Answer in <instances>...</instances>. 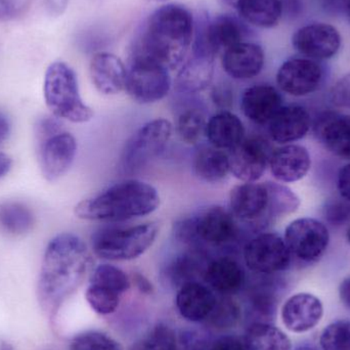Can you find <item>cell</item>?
Returning <instances> with one entry per match:
<instances>
[{
    "instance_id": "cell-1",
    "label": "cell",
    "mask_w": 350,
    "mask_h": 350,
    "mask_svg": "<svg viewBox=\"0 0 350 350\" xmlns=\"http://www.w3.org/2000/svg\"><path fill=\"white\" fill-rule=\"evenodd\" d=\"M85 243L73 234H61L47 245L37 295L43 310L53 314L83 281L90 265Z\"/></svg>"
},
{
    "instance_id": "cell-2",
    "label": "cell",
    "mask_w": 350,
    "mask_h": 350,
    "mask_svg": "<svg viewBox=\"0 0 350 350\" xmlns=\"http://www.w3.org/2000/svg\"><path fill=\"white\" fill-rule=\"evenodd\" d=\"M195 20L181 4L168 3L150 14L135 39L131 55H143L167 68L178 69L193 43Z\"/></svg>"
},
{
    "instance_id": "cell-3",
    "label": "cell",
    "mask_w": 350,
    "mask_h": 350,
    "mask_svg": "<svg viewBox=\"0 0 350 350\" xmlns=\"http://www.w3.org/2000/svg\"><path fill=\"white\" fill-rule=\"evenodd\" d=\"M160 202L159 193L151 183L125 179L78 203L75 214L85 220L125 221L153 213Z\"/></svg>"
},
{
    "instance_id": "cell-4",
    "label": "cell",
    "mask_w": 350,
    "mask_h": 350,
    "mask_svg": "<svg viewBox=\"0 0 350 350\" xmlns=\"http://www.w3.org/2000/svg\"><path fill=\"white\" fill-rule=\"evenodd\" d=\"M174 234L178 242L196 249L204 246L224 247L237 240L239 228L230 210L215 205L178 220L174 224Z\"/></svg>"
},
{
    "instance_id": "cell-5",
    "label": "cell",
    "mask_w": 350,
    "mask_h": 350,
    "mask_svg": "<svg viewBox=\"0 0 350 350\" xmlns=\"http://www.w3.org/2000/svg\"><path fill=\"white\" fill-rule=\"evenodd\" d=\"M45 103L53 116L85 123L92 120L94 111L82 100L75 71L64 62H53L47 68L43 84Z\"/></svg>"
},
{
    "instance_id": "cell-6",
    "label": "cell",
    "mask_w": 350,
    "mask_h": 350,
    "mask_svg": "<svg viewBox=\"0 0 350 350\" xmlns=\"http://www.w3.org/2000/svg\"><path fill=\"white\" fill-rule=\"evenodd\" d=\"M159 230L157 222L100 228L92 236V249L104 260H133L153 246Z\"/></svg>"
},
{
    "instance_id": "cell-7",
    "label": "cell",
    "mask_w": 350,
    "mask_h": 350,
    "mask_svg": "<svg viewBox=\"0 0 350 350\" xmlns=\"http://www.w3.org/2000/svg\"><path fill=\"white\" fill-rule=\"evenodd\" d=\"M172 122L157 118L145 123L126 142L120 157V165L126 174H135L157 159L172 139Z\"/></svg>"
},
{
    "instance_id": "cell-8",
    "label": "cell",
    "mask_w": 350,
    "mask_h": 350,
    "mask_svg": "<svg viewBox=\"0 0 350 350\" xmlns=\"http://www.w3.org/2000/svg\"><path fill=\"white\" fill-rule=\"evenodd\" d=\"M170 72L149 57L129 55L125 90L139 104H155L165 98L172 90Z\"/></svg>"
},
{
    "instance_id": "cell-9",
    "label": "cell",
    "mask_w": 350,
    "mask_h": 350,
    "mask_svg": "<svg viewBox=\"0 0 350 350\" xmlns=\"http://www.w3.org/2000/svg\"><path fill=\"white\" fill-rule=\"evenodd\" d=\"M230 211L237 220L254 230H262L275 221L271 191L267 183H243L230 193Z\"/></svg>"
},
{
    "instance_id": "cell-10",
    "label": "cell",
    "mask_w": 350,
    "mask_h": 350,
    "mask_svg": "<svg viewBox=\"0 0 350 350\" xmlns=\"http://www.w3.org/2000/svg\"><path fill=\"white\" fill-rule=\"evenodd\" d=\"M243 257L247 267L259 275L285 271L292 256L284 238L275 232H260L245 244Z\"/></svg>"
},
{
    "instance_id": "cell-11",
    "label": "cell",
    "mask_w": 350,
    "mask_h": 350,
    "mask_svg": "<svg viewBox=\"0 0 350 350\" xmlns=\"http://www.w3.org/2000/svg\"><path fill=\"white\" fill-rule=\"evenodd\" d=\"M284 241L292 258L316 262L326 253L330 234L327 226L314 218H298L286 228Z\"/></svg>"
},
{
    "instance_id": "cell-12",
    "label": "cell",
    "mask_w": 350,
    "mask_h": 350,
    "mask_svg": "<svg viewBox=\"0 0 350 350\" xmlns=\"http://www.w3.org/2000/svg\"><path fill=\"white\" fill-rule=\"evenodd\" d=\"M228 155L232 176L243 183H256L269 167L271 152L262 137H246Z\"/></svg>"
},
{
    "instance_id": "cell-13",
    "label": "cell",
    "mask_w": 350,
    "mask_h": 350,
    "mask_svg": "<svg viewBox=\"0 0 350 350\" xmlns=\"http://www.w3.org/2000/svg\"><path fill=\"white\" fill-rule=\"evenodd\" d=\"M322 80V68L308 57H295L284 62L277 73L280 90L292 96L312 94L320 88Z\"/></svg>"
},
{
    "instance_id": "cell-14",
    "label": "cell",
    "mask_w": 350,
    "mask_h": 350,
    "mask_svg": "<svg viewBox=\"0 0 350 350\" xmlns=\"http://www.w3.org/2000/svg\"><path fill=\"white\" fill-rule=\"evenodd\" d=\"M294 49L310 59H328L338 53L341 36L332 25L314 23L298 29L292 37Z\"/></svg>"
},
{
    "instance_id": "cell-15",
    "label": "cell",
    "mask_w": 350,
    "mask_h": 350,
    "mask_svg": "<svg viewBox=\"0 0 350 350\" xmlns=\"http://www.w3.org/2000/svg\"><path fill=\"white\" fill-rule=\"evenodd\" d=\"M38 146L41 172L46 180L55 181L67 174L77 153V142L71 133L62 131Z\"/></svg>"
},
{
    "instance_id": "cell-16",
    "label": "cell",
    "mask_w": 350,
    "mask_h": 350,
    "mask_svg": "<svg viewBox=\"0 0 350 350\" xmlns=\"http://www.w3.org/2000/svg\"><path fill=\"white\" fill-rule=\"evenodd\" d=\"M324 316L322 301L314 294L298 293L286 300L282 322L292 333H306L318 326Z\"/></svg>"
},
{
    "instance_id": "cell-17",
    "label": "cell",
    "mask_w": 350,
    "mask_h": 350,
    "mask_svg": "<svg viewBox=\"0 0 350 350\" xmlns=\"http://www.w3.org/2000/svg\"><path fill=\"white\" fill-rule=\"evenodd\" d=\"M265 63L262 47L249 41H243L222 53V69L234 80L253 79L261 73Z\"/></svg>"
},
{
    "instance_id": "cell-18",
    "label": "cell",
    "mask_w": 350,
    "mask_h": 350,
    "mask_svg": "<svg viewBox=\"0 0 350 350\" xmlns=\"http://www.w3.org/2000/svg\"><path fill=\"white\" fill-rule=\"evenodd\" d=\"M283 107V98L269 84H255L242 92L240 108L243 114L256 125H267Z\"/></svg>"
},
{
    "instance_id": "cell-19",
    "label": "cell",
    "mask_w": 350,
    "mask_h": 350,
    "mask_svg": "<svg viewBox=\"0 0 350 350\" xmlns=\"http://www.w3.org/2000/svg\"><path fill=\"white\" fill-rule=\"evenodd\" d=\"M215 57L191 51V55L179 67L174 80L175 92L193 96L207 90L214 78Z\"/></svg>"
},
{
    "instance_id": "cell-20",
    "label": "cell",
    "mask_w": 350,
    "mask_h": 350,
    "mask_svg": "<svg viewBox=\"0 0 350 350\" xmlns=\"http://www.w3.org/2000/svg\"><path fill=\"white\" fill-rule=\"evenodd\" d=\"M269 167L273 178L280 183H295L308 174L312 158L304 146L288 144L271 152Z\"/></svg>"
},
{
    "instance_id": "cell-21",
    "label": "cell",
    "mask_w": 350,
    "mask_h": 350,
    "mask_svg": "<svg viewBox=\"0 0 350 350\" xmlns=\"http://www.w3.org/2000/svg\"><path fill=\"white\" fill-rule=\"evenodd\" d=\"M312 120L308 111L299 105L282 107L269 121V135L271 141L288 145L304 139L310 129Z\"/></svg>"
},
{
    "instance_id": "cell-22",
    "label": "cell",
    "mask_w": 350,
    "mask_h": 350,
    "mask_svg": "<svg viewBox=\"0 0 350 350\" xmlns=\"http://www.w3.org/2000/svg\"><path fill=\"white\" fill-rule=\"evenodd\" d=\"M90 75L94 88L105 96H114L125 90L126 67L114 53H96L90 61Z\"/></svg>"
},
{
    "instance_id": "cell-23",
    "label": "cell",
    "mask_w": 350,
    "mask_h": 350,
    "mask_svg": "<svg viewBox=\"0 0 350 350\" xmlns=\"http://www.w3.org/2000/svg\"><path fill=\"white\" fill-rule=\"evenodd\" d=\"M217 298L207 286L191 281L183 284L176 294L177 310L189 322L199 323L207 320L215 308Z\"/></svg>"
},
{
    "instance_id": "cell-24",
    "label": "cell",
    "mask_w": 350,
    "mask_h": 350,
    "mask_svg": "<svg viewBox=\"0 0 350 350\" xmlns=\"http://www.w3.org/2000/svg\"><path fill=\"white\" fill-rule=\"evenodd\" d=\"M204 280L222 295H232L241 291L246 284V273L236 259L221 256L210 261L203 271Z\"/></svg>"
},
{
    "instance_id": "cell-25",
    "label": "cell",
    "mask_w": 350,
    "mask_h": 350,
    "mask_svg": "<svg viewBox=\"0 0 350 350\" xmlns=\"http://www.w3.org/2000/svg\"><path fill=\"white\" fill-rule=\"evenodd\" d=\"M316 135L331 153L350 160V116L328 112L317 121Z\"/></svg>"
},
{
    "instance_id": "cell-26",
    "label": "cell",
    "mask_w": 350,
    "mask_h": 350,
    "mask_svg": "<svg viewBox=\"0 0 350 350\" xmlns=\"http://www.w3.org/2000/svg\"><path fill=\"white\" fill-rule=\"evenodd\" d=\"M205 137L209 145L230 152L246 137V129L240 117L230 111H220L207 120Z\"/></svg>"
},
{
    "instance_id": "cell-27",
    "label": "cell",
    "mask_w": 350,
    "mask_h": 350,
    "mask_svg": "<svg viewBox=\"0 0 350 350\" xmlns=\"http://www.w3.org/2000/svg\"><path fill=\"white\" fill-rule=\"evenodd\" d=\"M193 170L205 183H221L230 174V155L211 145L199 146L193 156Z\"/></svg>"
},
{
    "instance_id": "cell-28",
    "label": "cell",
    "mask_w": 350,
    "mask_h": 350,
    "mask_svg": "<svg viewBox=\"0 0 350 350\" xmlns=\"http://www.w3.org/2000/svg\"><path fill=\"white\" fill-rule=\"evenodd\" d=\"M244 22L258 28H273L283 14L282 0H239L236 6Z\"/></svg>"
},
{
    "instance_id": "cell-29",
    "label": "cell",
    "mask_w": 350,
    "mask_h": 350,
    "mask_svg": "<svg viewBox=\"0 0 350 350\" xmlns=\"http://www.w3.org/2000/svg\"><path fill=\"white\" fill-rule=\"evenodd\" d=\"M248 350H291L289 337L277 327L267 322H255L244 337Z\"/></svg>"
},
{
    "instance_id": "cell-30",
    "label": "cell",
    "mask_w": 350,
    "mask_h": 350,
    "mask_svg": "<svg viewBox=\"0 0 350 350\" xmlns=\"http://www.w3.org/2000/svg\"><path fill=\"white\" fill-rule=\"evenodd\" d=\"M35 217L32 210L22 202H0V232L8 236H22L32 230Z\"/></svg>"
},
{
    "instance_id": "cell-31",
    "label": "cell",
    "mask_w": 350,
    "mask_h": 350,
    "mask_svg": "<svg viewBox=\"0 0 350 350\" xmlns=\"http://www.w3.org/2000/svg\"><path fill=\"white\" fill-rule=\"evenodd\" d=\"M207 120L203 111L198 108H187L177 116L175 129L183 143L195 146L202 135H205Z\"/></svg>"
},
{
    "instance_id": "cell-32",
    "label": "cell",
    "mask_w": 350,
    "mask_h": 350,
    "mask_svg": "<svg viewBox=\"0 0 350 350\" xmlns=\"http://www.w3.org/2000/svg\"><path fill=\"white\" fill-rule=\"evenodd\" d=\"M90 284L112 290L122 295L129 291L131 281L125 271L109 263L98 265L92 271Z\"/></svg>"
},
{
    "instance_id": "cell-33",
    "label": "cell",
    "mask_w": 350,
    "mask_h": 350,
    "mask_svg": "<svg viewBox=\"0 0 350 350\" xmlns=\"http://www.w3.org/2000/svg\"><path fill=\"white\" fill-rule=\"evenodd\" d=\"M176 334L170 327L159 324L154 327L131 350H177Z\"/></svg>"
},
{
    "instance_id": "cell-34",
    "label": "cell",
    "mask_w": 350,
    "mask_h": 350,
    "mask_svg": "<svg viewBox=\"0 0 350 350\" xmlns=\"http://www.w3.org/2000/svg\"><path fill=\"white\" fill-rule=\"evenodd\" d=\"M120 297V294L94 284H90L85 292L86 301L92 310L103 316L116 312Z\"/></svg>"
},
{
    "instance_id": "cell-35",
    "label": "cell",
    "mask_w": 350,
    "mask_h": 350,
    "mask_svg": "<svg viewBox=\"0 0 350 350\" xmlns=\"http://www.w3.org/2000/svg\"><path fill=\"white\" fill-rule=\"evenodd\" d=\"M323 350H350V322L337 321L324 329L320 337Z\"/></svg>"
},
{
    "instance_id": "cell-36",
    "label": "cell",
    "mask_w": 350,
    "mask_h": 350,
    "mask_svg": "<svg viewBox=\"0 0 350 350\" xmlns=\"http://www.w3.org/2000/svg\"><path fill=\"white\" fill-rule=\"evenodd\" d=\"M70 350H120L118 343L104 333L84 332L70 343Z\"/></svg>"
},
{
    "instance_id": "cell-37",
    "label": "cell",
    "mask_w": 350,
    "mask_h": 350,
    "mask_svg": "<svg viewBox=\"0 0 350 350\" xmlns=\"http://www.w3.org/2000/svg\"><path fill=\"white\" fill-rule=\"evenodd\" d=\"M240 310L234 301L230 299L217 300L215 308L212 310L209 318L212 324L219 328L234 326L238 322ZM207 319V320H208Z\"/></svg>"
},
{
    "instance_id": "cell-38",
    "label": "cell",
    "mask_w": 350,
    "mask_h": 350,
    "mask_svg": "<svg viewBox=\"0 0 350 350\" xmlns=\"http://www.w3.org/2000/svg\"><path fill=\"white\" fill-rule=\"evenodd\" d=\"M200 252L185 253L180 256H177L172 263V275L174 279L178 280L183 284L187 282H191L189 278L195 275L196 271L199 269V256Z\"/></svg>"
},
{
    "instance_id": "cell-39",
    "label": "cell",
    "mask_w": 350,
    "mask_h": 350,
    "mask_svg": "<svg viewBox=\"0 0 350 350\" xmlns=\"http://www.w3.org/2000/svg\"><path fill=\"white\" fill-rule=\"evenodd\" d=\"M325 217L332 226H343L350 221V201L341 198L329 202L325 208Z\"/></svg>"
},
{
    "instance_id": "cell-40",
    "label": "cell",
    "mask_w": 350,
    "mask_h": 350,
    "mask_svg": "<svg viewBox=\"0 0 350 350\" xmlns=\"http://www.w3.org/2000/svg\"><path fill=\"white\" fill-rule=\"evenodd\" d=\"M63 124L57 117H43L39 119L35 126V135H36L37 144L40 145L49 137L57 135L63 131Z\"/></svg>"
},
{
    "instance_id": "cell-41",
    "label": "cell",
    "mask_w": 350,
    "mask_h": 350,
    "mask_svg": "<svg viewBox=\"0 0 350 350\" xmlns=\"http://www.w3.org/2000/svg\"><path fill=\"white\" fill-rule=\"evenodd\" d=\"M193 350H248L244 339L232 335L219 337L208 345H198Z\"/></svg>"
},
{
    "instance_id": "cell-42",
    "label": "cell",
    "mask_w": 350,
    "mask_h": 350,
    "mask_svg": "<svg viewBox=\"0 0 350 350\" xmlns=\"http://www.w3.org/2000/svg\"><path fill=\"white\" fill-rule=\"evenodd\" d=\"M211 100L221 111L228 110L234 103V90L226 83L214 85L211 90Z\"/></svg>"
},
{
    "instance_id": "cell-43",
    "label": "cell",
    "mask_w": 350,
    "mask_h": 350,
    "mask_svg": "<svg viewBox=\"0 0 350 350\" xmlns=\"http://www.w3.org/2000/svg\"><path fill=\"white\" fill-rule=\"evenodd\" d=\"M332 100L339 108L350 109V75L341 79L334 86Z\"/></svg>"
},
{
    "instance_id": "cell-44",
    "label": "cell",
    "mask_w": 350,
    "mask_h": 350,
    "mask_svg": "<svg viewBox=\"0 0 350 350\" xmlns=\"http://www.w3.org/2000/svg\"><path fill=\"white\" fill-rule=\"evenodd\" d=\"M337 187L341 198L350 201V163L342 166L339 170Z\"/></svg>"
},
{
    "instance_id": "cell-45",
    "label": "cell",
    "mask_w": 350,
    "mask_h": 350,
    "mask_svg": "<svg viewBox=\"0 0 350 350\" xmlns=\"http://www.w3.org/2000/svg\"><path fill=\"white\" fill-rule=\"evenodd\" d=\"M16 4L12 0H0V20H8L16 16Z\"/></svg>"
},
{
    "instance_id": "cell-46",
    "label": "cell",
    "mask_w": 350,
    "mask_h": 350,
    "mask_svg": "<svg viewBox=\"0 0 350 350\" xmlns=\"http://www.w3.org/2000/svg\"><path fill=\"white\" fill-rule=\"evenodd\" d=\"M10 133V121L5 113L0 111V146L8 139Z\"/></svg>"
},
{
    "instance_id": "cell-47",
    "label": "cell",
    "mask_w": 350,
    "mask_h": 350,
    "mask_svg": "<svg viewBox=\"0 0 350 350\" xmlns=\"http://www.w3.org/2000/svg\"><path fill=\"white\" fill-rule=\"evenodd\" d=\"M339 296L342 304L350 308V277L341 282L339 286Z\"/></svg>"
},
{
    "instance_id": "cell-48",
    "label": "cell",
    "mask_w": 350,
    "mask_h": 350,
    "mask_svg": "<svg viewBox=\"0 0 350 350\" xmlns=\"http://www.w3.org/2000/svg\"><path fill=\"white\" fill-rule=\"evenodd\" d=\"M12 158L10 156L5 155V154L0 153V178L6 174H8L10 168H12Z\"/></svg>"
},
{
    "instance_id": "cell-49",
    "label": "cell",
    "mask_w": 350,
    "mask_h": 350,
    "mask_svg": "<svg viewBox=\"0 0 350 350\" xmlns=\"http://www.w3.org/2000/svg\"><path fill=\"white\" fill-rule=\"evenodd\" d=\"M325 6L331 10H341V8H347L349 0H322Z\"/></svg>"
},
{
    "instance_id": "cell-50",
    "label": "cell",
    "mask_w": 350,
    "mask_h": 350,
    "mask_svg": "<svg viewBox=\"0 0 350 350\" xmlns=\"http://www.w3.org/2000/svg\"><path fill=\"white\" fill-rule=\"evenodd\" d=\"M135 283H137V287L144 292L152 291V285L149 283L145 277L142 275H135Z\"/></svg>"
},
{
    "instance_id": "cell-51",
    "label": "cell",
    "mask_w": 350,
    "mask_h": 350,
    "mask_svg": "<svg viewBox=\"0 0 350 350\" xmlns=\"http://www.w3.org/2000/svg\"><path fill=\"white\" fill-rule=\"evenodd\" d=\"M0 350H14V347L10 343L1 342L0 343Z\"/></svg>"
},
{
    "instance_id": "cell-52",
    "label": "cell",
    "mask_w": 350,
    "mask_h": 350,
    "mask_svg": "<svg viewBox=\"0 0 350 350\" xmlns=\"http://www.w3.org/2000/svg\"><path fill=\"white\" fill-rule=\"evenodd\" d=\"M224 1L226 2V4H228V5L236 8L237 3H238L239 0H224Z\"/></svg>"
},
{
    "instance_id": "cell-53",
    "label": "cell",
    "mask_w": 350,
    "mask_h": 350,
    "mask_svg": "<svg viewBox=\"0 0 350 350\" xmlns=\"http://www.w3.org/2000/svg\"><path fill=\"white\" fill-rule=\"evenodd\" d=\"M347 241H349V243L350 244V226L349 228V230H347Z\"/></svg>"
},
{
    "instance_id": "cell-54",
    "label": "cell",
    "mask_w": 350,
    "mask_h": 350,
    "mask_svg": "<svg viewBox=\"0 0 350 350\" xmlns=\"http://www.w3.org/2000/svg\"><path fill=\"white\" fill-rule=\"evenodd\" d=\"M347 12H349V18H350V0H349V4H347Z\"/></svg>"
},
{
    "instance_id": "cell-55",
    "label": "cell",
    "mask_w": 350,
    "mask_h": 350,
    "mask_svg": "<svg viewBox=\"0 0 350 350\" xmlns=\"http://www.w3.org/2000/svg\"><path fill=\"white\" fill-rule=\"evenodd\" d=\"M152 1H155V2H164V1H167V0H152Z\"/></svg>"
},
{
    "instance_id": "cell-56",
    "label": "cell",
    "mask_w": 350,
    "mask_h": 350,
    "mask_svg": "<svg viewBox=\"0 0 350 350\" xmlns=\"http://www.w3.org/2000/svg\"><path fill=\"white\" fill-rule=\"evenodd\" d=\"M298 350H312V349H298Z\"/></svg>"
}]
</instances>
